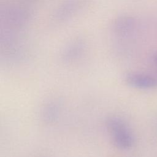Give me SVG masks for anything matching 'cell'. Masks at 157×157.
I'll return each mask as SVG.
<instances>
[{"label": "cell", "instance_id": "1", "mask_svg": "<svg viewBox=\"0 0 157 157\" xmlns=\"http://www.w3.org/2000/svg\"><path fill=\"white\" fill-rule=\"evenodd\" d=\"M106 126L111 137L113 144L120 150H128L134 144L132 133L121 118L112 116L106 120Z\"/></svg>", "mask_w": 157, "mask_h": 157}, {"label": "cell", "instance_id": "2", "mask_svg": "<svg viewBox=\"0 0 157 157\" xmlns=\"http://www.w3.org/2000/svg\"><path fill=\"white\" fill-rule=\"evenodd\" d=\"M1 20L6 30L20 31L30 23L32 13L26 7L12 5L1 11Z\"/></svg>", "mask_w": 157, "mask_h": 157}, {"label": "cell", "instance_id": "6", "mask_svg": "<svg viewBox=\"0 0 157 157\" xmlns=\"http://www.w3.org/2000/svg\"><path fill=\"white\" fill-rule=\"evenodd\" d=\"M61 110V102L57 99L48 101L44 106L41 117L42 120L47 124L54 123L59 117Z\"/></svg>", "mask_w": 157, "mask_h": 157}, {"label": "cell", "instance_id": "3", "mask_svg": "<svg viewBox=\"0 0 157 157\" xmlns=\"http://www.w3.org/2000/svg\"><path fill=\"white\" fill-rule=\"evenodd\" d=\"M86 6V0H67L56 10L54 19L59 22L67 21L83 10Z\"/></svg>", "mask_w": 157, "mask_h": 157}, {"label": "cell", "instance_id": "4", "mask_svg": "<svg viewBox=\"0 0 157 157\" xmlns=\"http://www.w3.org/2000/svg\"><path fill=\"white\" fill-rule=\"evenodd\" d=\"M85 49V41L80 38L75 39L65 46L61 54L62 59L65 63L77 61L84 53Z\"/></svg>", "mask_w": 157, "mask_h": 157}, {"label": "cell", "instance_id": "7", "mask_svg": "<svg viewBox=\"0 0 157 157\" xmlns=\"http://www.w3.org/2000/svg\"><path fill=\"white\" fill-rule=\"evenodd\" d=\"M155 61H156V62L157 63V55L155 56Z\"/></svg>", "mask_w": 157, "mask_h": 157}, {"label": "cell", "instance_id": "5", "mask_svg": "<svg viewBox=\"0 0 157 157\" xmlns=\"http://www.w3.org/2000/svg\"><path fill=\"white\" fill-rule=\"evenodd\" d=\"M125 82L129 86L139 89H148L154 87L156 85V82L153 78L136 73H131L126 75Z\"/></svg>", "mask_w": 157, "mask_h": 157}]
</instances>
